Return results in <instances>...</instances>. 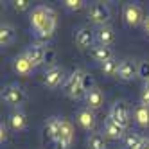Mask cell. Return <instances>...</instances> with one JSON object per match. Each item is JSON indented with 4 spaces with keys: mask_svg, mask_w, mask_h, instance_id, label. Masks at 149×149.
I'll use <instances>...</instances> for the list:
<instances>
[{
    "mask_svg": "<svg viewBox=\"0 0 149 149\" xmlns=\"http://www.w3.org/2000/svg\"><path fill=\"white\" fill-rule=\"evenodd\" d=\"M15 70L20 74V76H24V77H27L31 72H33V68H34V65L29 61V58L25 56V54H20V56H16L15 58Z\"/></svg>",
    "mask_w": 149,
    "mask_h": 149,
    "instance_id": "15",
    "label": "cell"
},
{
    "mask_svg": "<svg viewBox=\"0 0 149 149\" xmlns=\"http://www.w3.org/2000/svg\"><path fill=\"white\" fill-rule=\"evenodd\" d=\"M86 102H88V108L90 110H99L101 106L104 104V93L95 86L92 92L86 93Z\"/></svg>",
    "mask_w": 149,
    "mask_h": 149,
    "instance_id": "17",
    "label": "cell"
},
{
    "mask_svg": "<svg viewBox=\"0 0 149 149\" xmlns=\"http://www.w3.org/2000/svg\"><path fill=\"white\" fill-rule=\"evenodd\" d=\"M54 31H56V13H54V9H47V16L43 18V22L40 24V27L36 29V34L40 38H52V34H54Z\"/></svg>",
    "mask_w": 149,
    "mask_h": 149,
    "instance_id": "6",
    "label": "cell"
},
{
    "mask_svg": "<svg viewBox=\"0 0 149 149\" xmlns=\"http://www.w3.org/2000/svg\"><path fill=\"white\" fill-rule=\"evenodd\" d=\"M135 120L138 126H142V127H149V106H136L135 108Z\"/></svg>",
    "mask_w": 149,
    "mask_h": 149,
    "instance_id": "20",
    "label": "cell"
},
{
    "mask_svg": "<svg viewBox=\"0 0 149 149\" xmlns=\"http://www.w3.org/2000/svg\"><path fill=\"white\" fill-rule=\"evenodd\" d=\"M65 81V70L61 67H52L43 74V84L47 88H58Z\"/></svg>",
    "mask_w": 149,
    "mask_h": 149,
    "instance_id": "7",
    "label": "cell"
},
{
    "mask_svg": "<svg viewBox=\"0 0 149 149\" xmlns=\"http://www.w3.org/2000/svg\"><path fill=\"white\" fill-rule=\"evenodd\" d=\"M47 9L49 7H45V6H38V7L33 9V13H31V25L34 27V31L40 27V24L43 22V18L47 16Z\"/></svg>",
    "mask_w": 149,
    "mask_h": 149,
    "instance_id": "22",
    "label": "cell"
},
{
    "mask_svg": "<svg viewBox=\"0 0 149 149\" xmlns=\"http://www.w3.org/2000/svg\"><path fill=\"white\" fill-rule=\"evenodd\" d=\"M24 54L29 58V61L33 63L34 67H40L45 63V58H47V49L41 45V43H33L29 45V49L24 52Z\"/></svg>",
    "mask_w": 149,
    "mask_h": 149,
    "instance_id": "8",
    "label": "cell"
},
{
    "mask_svg": "<svg viewBox=\"0 0 149 149\" xmlns=\"http://www.w3.org/2000/svg\"><path fill=\"white\" fill-rule=\"evenodd\" d=\"M95 38H97V41L101 45H106V47H110L113 43V40H115V33H113V29L108 27V25H104L97 31V34H95Z\"/></svg>",
    "mask_w": 149,
    "mask_h": 149,
    "instance_id": "18",
    "label": "cell"
},
{
    "mask_svg": "<svg viewBox=\"0 0 149 149\" xmlns=\"http://www.w3.org/2000/svg\"><path fill=\"white\" fill-rule=\"evenodd\" d=\"M29 6H31V2H29V0H15V2H13V7L16 9L18 13L27 11V9H29Z\"/></svg>",
    "mask_w": 149,
    "mask_h": 149,
    "instance_id": "29",
    "label": "cell"
},
{
    "mask_svg": "<svg viewBox=\"0 0 149 149\" xmlns=\"http://www.w3.org/2000/svg\"><path fill=\"white\" fill-rule=\"evenodd\" d=\"M52 59H54V52L47 50V58H45V61H47V63H52Z\"/></svg>",
    "mask_w": 149,
    "mask_h": 149,
    "instance_id": "33",
    "label": "cell"
},
{
    "mask_svg": "<svg viewBox=\"0 0 149 149\" xmlns=\"http://www.w3.org/2000/svg\"><path fill=\"white\" fill-rule=\"evenodd\" d=\"M110 119H113L119 126L122 127H127L130 126V120H131V115H130V108L124 101H117L111 110H110Z\"/></svg>",
    "mask_w": 149,
    "mask_h": 149,
    "instance_id": "3",
    "label": "cell"
},
{
    "mask_svg": "<svg viewBox=\"0 0 149 149\" xmlns=\"http://www.w3.org/2000/svg\"><path fill=\"white\" fill-rule=\"evenodd\" d=\"M93 88H95V81H93V77L90 76V74L84 72V76H83V90H84V93L92 92Z\"/></svg>",
    "mask_w": 149,
    "mask_h": 149,
    "instance_id": "26",
    "label": "cell"
},
{
    "mask_svg": "<svg viewBox=\"0 0 149 149\" xmlns=\"http://www.w3.org/2000/svg\"><path fill=\"white\" fill-rule=\"evenodd\" d=\"M88 149H106V140L101 133H92L88 138Z\"/></svg>",
    "mask_w": 149,
    "mask_h": 149,
    "instance_id": "25",
    "label": "cell"
},
{
    "mask_svg": "<svg viewBox=\"0 0 149 149\" xmlns=\"http://www.w3.org/2000/svg\"><path fill=\"white\" fill-rule=\"evenodd\" d=\"M74 140V126L68 120H61V131L58 138V146L61 149H70V144Z\"/></svg>",
    "mask_w": 149,
    "mask_h": 149,
    "instance_id": "12",
    "label": "cell"
},
{
    "mask_svg": "<svg viewBox=\"0 0 149 149\" xmlns=\"http://www.w3.org/2000/svg\"><path fill=\"white\" fill-rule=\"evenodd\" d=\"M140 101H142V104H144V106H149V81H146V83H144Z\"/></svg>",
    "mask_w": 149,
    "mask_h": 149,
    "instance_id": "30",
    "label": "cell"
},
{
    "mask_svg": "<svg viewBox=\"0 0 149 149\" xmlns=\"http://www.w3.org/2000/svg\"><path fill=\"white\" fill-rule=\"evenodd\" d=\"M13 40H15V27L11 24H4L0 27V45L7 47L13 43Z\"/></svg>",
    "mask_w": 149,
    "mask_h": 149,
    "instance_id": "19",
    "label": "cell"
},
{
    "mask_svg": "<svg viewBox=\"0 0 149 149\" xmlns=\"http://www.w3.org/2000/svg\"><path fill=\"white\" fill-rule=\"evenodd\" d=\"M104 136L106 138H110V140H120V138L126 136V127L119 126L113 119H106L104 122Z\"/></svg>",
    "mask_w": 149,
    "mask_h": 149,
    "instance_id": "11",
    "label": "cell"
},
{
    "mask_svg": "<svg viewBox=\"0 0 149 149\" xmlns=\"http://www.w3.org/2000/svg\"><path fill=\"white\" fill-rule=\"evenodd\" d=\"M119 68H120V61L119 59H110V61H106L101 65V70L104 76H108V77H113V76H119Z\"/></svg>",
    "mask_w": 149,
    "mask_h": 149,
    "instance_id": "23",
    "label": "cell"
},
{
    "mask_svg": "<svg viewBox=\"0 0 149 149\" xmlns=\"http://www.w3.org/2000/svg\"><path fill=\"white\" fill-rule=\"evenodd\" d=\"M83 76H84V70L77 68V70H74L70 74L67 83H65V93L74 101H77V99L83 97V95H86L84 90H83Z\"/></svg>",
    "mask_w": 149,
    "mask_h": 149,
    "instance_id": "1",
    "label": "cell"
},
{
    "mask_svg": "<svg viewBox=\"0 0 149 149\" xmlns=\"http://www.w3.org/2000/svg\"><path fill=\"white\" fill-rule=\"evenodd\" d=\"M63 4H65V7L70 9V11H79V9L84 7V2H83V0H65Z\"/></svg>",
    "mask_w": 149,
    "mask_h": 149,
    "instance_id": "28",
    "label": "cell"
},
{
    "mask_svg": "<svg viewBox=\"0 0 149 149\" xmlns=\"http://www.w3.org/2000/svg\"><path fill=\"white\" fill-rule=\"evenodd\" d=\"M77 122L81 124L83 130H86V131L93 130V127H95V115H93V110L83 108V110L77 113Z\"/></svg>",
    "mask_w": 149,
    "mask_h": 149,
    "instance_id": "14",
    "label": "cell"
},
{
    "mask_svg": "<svg viewBox=\"0 0 149 149\" xmlns=\"http://www.w3.org/2000/svg\"><path fill=\"white\" fill-rule=\"evenodd\" d=\"M138 76V63L133 59H122L120 68H119V77L120 81H131L133 77Z\"/></svg>",
    "mask_w": 149,
    "mask_h": 149,
    "instance_id": "10",
    "label": "cell"
},
{
    "mask_svg": "<svg viewBox=\"0 0 149 149\" xmlns=\"http://www.w3.org/2000/svg\"><path fill=\"white\" fill-rule=\"evenodd\" d=\"M76 45L81 50H86L93 45V31L88 27H81L76 33Z\"/></svg>",
    "mask_w": 149,
    "mask_h": 149,
    "instance_id": "13",
    "label": "cell"
},
{
    "mask_svg": "<svg viewBox=\"0 0 149 149\" xmlns=\"http://www.w3.org/2000/svg\"><path fill=\"white\" fill-rule=\"evenodd\" d=\"M144 140L146 138L140 136L138 133H126V136H124V144H126L127 149H140Z\"/></svg>",
    "mask_w": 149,
    "mask_h": 149,
    "instance_id": "24",
    "label": "cell"
},
{
    "mask_svg": "<svg viewBox=\"0 0 149 149\" xmlns=\"http://www.w3.org/2000/svg\"><path fill=\"white\" fill-rule=\"evenodd\" d=\"M9 124H11V127L15 131H22L24 127L27 126V117L24 111H15L11 113V117H9Z\"/></svg>",
    "mask_w": 149,
    "mask_h": 149,
    "instance_id": "21",
    "label": "cell"
},
{
    "mask_svg": "<svg viewBox=\"0 0 149 149\" xmlns=\"http://www.w3.org/2000/svg\"><path fill=\"white\" fill-rule=\"evenodd\" d=\"M59 131H61V119L59 117H50L45 124V130H43L45 140H49L50 144H58Z\"/></svg>",
    "mask_w": 149,
    "mask_h": 149,
    "instance_id": "9",
    "label": "cell"
},
{
    "mask_svg": "<svg viewBox=\"0 0 149 149\" xmlns=\"http://www.w3.org/2000/svg\"><path fill=\"white\" fill-rule=\"evenodd\" d=\"M88 16L93 24H97L101 27H104L106 24L110 22L111 18V13H110V7L106 6L104 2H93L88 9Z\"/></svg>",
    "mask_w": 149,
    "mask_h": 149,
    "instance_id": "2",
    "label": "cell"
},
{
    "mask_svg": "<svg viewBox=\"0 0 149 149\" xmlns=\"http://www.w3.org/2000/svg\"><path fill=\"white\" fill-rule=\"evenodd\" d=\"M140 149H149V138H146V140H144V144H142Z\"/></svg>",
    "mask_w": 149,
    "mask_h": 149,
    "instance_id": "34",
    "label": "cell"
},
{
    "mask_svg": "<svg viewBox=\"0 0 149 149\" xmlns=\"http://www.w3.org/2000/svg\"><path fill=\"white\" fill-rule=\"evenodd\" d=\"M138 77H142L144 83L149 81V61H140L138 63Z\"/></svg>",
    "mask_w": 149,
    "mask_h": 149,
    "instance_id": "27",
    "label": "cell"
},
{
    "mask_svg": "<svg viewBox=\"0 0 149 149\" xmlns=\"http://www.w3.org/2000/svg\"><path fill=\"white\" fill-rule=\"evenodd\" d=\"M2 101L9 106H20L25 101V92L18 84H7L2 90Z\"/></svg>",
    "mask_w": 149,
    "mask_h": 149,
    "instance_id": "4",
    "label": "cell"
},
{
    "mask_svg": "<svg viewBox=\"0 0 149 149\" xmlns=\"http://www.w3.org/2000/svg\"><path fill=\"white\" fill-rule=\"evenodd\" d=\"M144 31H146V34L149 36V15H147L146 20H144Z\"/></svg>",
    "mask_w": 149,
    "mask_h": 149,
    "instance_id": "32",
    "label": "cell"
},
{
    "mask_svg": "<svg viewBox=\"0 0 149 149\" xmlns=\"http://www.w3.org/2000/svg\"><path fill=\"white\" fill-rule=\"evenodd\" d=\"M144 13H142V7L136 6V4H126L124 6V22L130 25V27H136L144 24Z\"/></svg>",
    "mask_w": 149,
    "mask_h": 149,
    "instance_id": "5",
    "label": "cell"
},
{
    "mask_svg": "<svg viewBox=\"0 0 149 149\" xmlns=\"http://www.w3.org/2000/svg\"><path fill=\"white\" fill-rule=\"evenodd\" d=\"M6 140H7V126L2 122V124H0V142L4 144Z\"/></svg>",
    "mask_w": 149,
    "mask_h": 149,
    "instance_id": "31",
    "label": "cell"
},
{
    "mask_svg": "<svg viewBox=\"0 0 149 149\" xmlns=\"http://www.w3.org/2000/svg\"><path fill=\"white\" fill-rule=\"evenodd\" d=\"M92 56H93L95 61H99L101 65H102V63L113 59V50H111V47L97 45V47H93V49H92Z\"/></svg>",
    "mask_w": 149,
    "mask_h": 149,
    "instance_id": "16",
    "label": "cell"
}]
</instances>
